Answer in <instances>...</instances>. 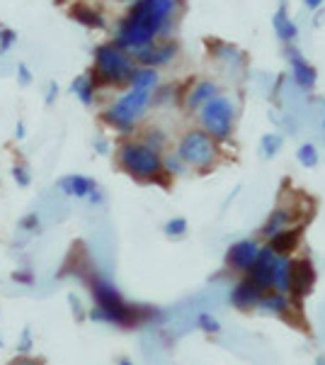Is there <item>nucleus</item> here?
I'll use <instances>...</instances> for the list:
<instances>
[{
  "mask_svg": "<svg viewBox=\"0 0 325 365\" xmlns=\"http://www.w3.org/2000/svg\"><path fill=\"white\" fill-rule=\"evenodd\" d=\"M173 103H182V88L177 83L158 86L151 93V105H156V108H161V105L165 108V105H173Z\"/></svg>",
  "mask_w": 325,
  "mask_h": 365,
  "instance_id": "24",
  "label": "nucleus"
},
{
  "mask_svg": "<svg viewBox=\"0 0 325 365\" xmlns=\"http://www.w3.org/2000/svg\"><path fill=\"white\" fill-rule=\"evenodd\" d=\"M301 239H304V225L287 227V229H282L279 234H275V237L270 239V246H272V251L279 253V256H289V253H294L299 249Z\"/></svg>",
  "mask_w": 325,
  "mask_h": 365,
  "instance_id": "19",
  "label": "nucleus"
},
{
  "mask_svg": "<svg viewBox=\"0 0 325 365\" xmlns=\"http://www.w3.org/2000/svg\"><path fill=\"white\" fill-rule=\"evenodd\" d=\"M163 170L170 175V178H180V175H187V163L177 156V151H163Z\"/></svg>",
  "mask_w": 325,
  "mask_h": 365,
  "instance_id": "27",
  "label": "nucleus"
},
{
  "mask_svg": "<svg viewBox=\"0 0 325 365\" xmlns=\"http://www.w3.org/2000/svg\"><path fill=\"white\" fill-rule=\"evenodd\" d=\"M323 127H325V117H323Z\"/></svg>",
  "mask_w": 325,
  "mask_h": 365,
  "instance_id": "47",
  "label": "nucleus"
},
{
  "mask_svg": "<svg viewBox=\"0 0 325 365\" xmlns=\"http://www.w3.org/2000/svg\"><path fill=\"white\" fill-rule=\"evenodd\" d=\"M58 98V83L56 81H51L49 88H46V105H54Z\"/></svg>",
  "mask_w": 325,
  "mask_h": 365,
  "instance_id": "38",
  "label": "nucleus"
},
{
  "mask_svg": "<svg viewBox=\"0 0 325 365\" xmlns=\"http://www.w3.org/2000/svg\"><path fill=\"white\" fill-rule=\"evenodd\" d=\"M95 149L100 151V154H107V149H110V144L105 139H95Z\"/></svg>",
  "mask_w": 325,
  "mask_h": 365,
  "instance_id": "42",
  "label": "nucleus"
},
{
  "mask_svg": "<svg viewBox=\"0 0 325 365\" xmlns=\"http://www.w3.org/2000/svg\"><path fill=\"white\" fill-rule=\"evenodd\" d=\"M13 365H41V363L34 361V358H17Z\"/></svg>",
  "mask_w": 325,
  "mask_h": 365,
  "instance_id": "44",
  "label": "nucleus"
},
{
  "mask_svg": "<svg viewBox=\"0 0 325 365\" xmlns=\"http://www.w3.org/2000/svg\"><path fill=\"white\" fill-rule=\"evenodd\" d=\"M177 13H180V0H134L129 3L127 15L117 22L112 42L134 54L136 49L156 39L173 37Z\"/></svg>",
  "mask_w": 325,
  "mask_h": 365,
  "instance_id": "1",
  "label": "nucleus"
},
{
  "mask_svg": "<svg viewBox=\"0 0 325 365\" xmlns=\"http://www.w3.org/2000/svg\"><path fill=\"white\" fill-rule=\"evenodd\" d=\"M197 324H199V329H202L204 334H211V336L221 334V322H218L216 317L211 314V312H199Z\"/></svg>",
  "mask_w": 325,
  "mask_h": 365,
  "instance_id": "31",
  "label": "nucleus"
},
{
  "mask_svg": "<svg viewBox=\"0 0 325 365\" xmlns=\"http://www.w3.org/2000/svg\"><path fill=\"white\" fill-rule=\"evenodd\" d=\"M282 146H284V137L279 132H270L260 139V154L265 158H275L282 151Z\"/></svg>",
  "mask_w": 325,
  "mask_h": 365,
  "instance_id": "28",
  "label": "nucleus"
},
{
  "mask_svg": "<svg viewBox=\"0 0 325 365\" xmlns=\"http://www.w3.org/2000/svg\"><path fill=\"white\" fill-rule=\"evenodd\" d=\"M292 212H289V207H277V210H272V215L267 217V222H265V227H262V237L265 239H272L275 234H279L282 229H287L289 225H292Z\"/></svg>",
  "mask_w": 325,
  "mask_h": 365,
  "instance_id": "23",
  "label": "nucleus"
},
{
  "mask_svg": "<svg viewBox=\"0 0 325 365\" xmlns=\"http://www.w3.org/2000/svg\"><path fill=\"white\" fill-rule=\"evenodd\" d=\"M277 256H279V253L272 251V246H270V244L260 246V253H257L255 263H252V268L245 273L247 278L255 282V285L262 287L265 292H270V290H272V270H275Z\"/></svg>",
  "mask_w": 325,
  "mask_h": 365,
  "instance_id": "13",
  "label": "nucleus"
},
{
  "mask_svg": "<svg viewBox=\"0 0 325 365\" xmlns=\"http://www.w3.org/2000/svg\"><path fill=\"white\" fill-rule=\"evenodd\" d=\"M117 166L124 173L132 175L141 182H158L168 185L170 175L163 170V154L151 146H146L141 139H122L117 146Z\"/></svg>",
  "mask_w": 325,
  "mask_h": 365,
  "instance_id": "2",
  "label": "nucleus"
},
{
  "mask_svg": "<svg viewBox=\"0 0 325 365\" xmlns=\"http://www.w3.org/2000/svg\"><path fill=\"white\" fill-rule=\"evenodd\" d=\"M17 81H20L22 86H32V81H34V73L29 71L27 63H17Z\"/></svg>",
  "mask_w": 325,
  "mask_h": 365,
  "instance_id": "34",
  "label": "nucleus"
},
{
  "mask_svg": "<svg viewBox=\"0 0 325 365\" xmlns=\"http://www.w3.org/2000/svg\"><path fill=\"white\" fill-rule=\"evenodd\" d=\"M262 297H265V290L260 285H255L247 275L233 287V292H230V302H233V307H238V309L257 307Z\"/></svg>",
  "mask_w": 325,
  "mask_h": 365,
  "instance_id": "14",
  "label": "nucleus"
},
{
  "mask_svg": "<svg viewBox=\"0 0 325 365\" xmlns=\"http://www.w3.org/2000/svg\"><path fill=\"white\" fill-rule=\"evenodd\" d=\"M13 178H15V182L20 187H27L29 182H32V175H29V168L25 166V163H15V166H13Z\"/></svg>",
  "mask_w": 325,
  "mask_h": 365,
  "instance_id": "33",
  "label": "nucleus"
},
{
  "mask_svg": "<svg viewBox=\"0 0 325 365\" xmlns=\"http://www.w3.org/2000/svg\"><path fill=\"white\" fill-rule=\"evenodd\" d=\"M158 86H161V71L151 66H136L132 78H129V88H134V91L153 93Z\"/></svg>",
  "mask_w": 325,
  "mask_h": 365,
  "instance_id": "20",
  "label": "nucleus"
},
{
  "mask_svg": "<svg viewBox=\"0 0 325 365\" xmlns=\"http://www.w3.org/2000/svg\"><path fill=\"white\" fill-rule=\"evenodd\" d=\"M68 15L73 17L78 25L87 27V29H105V27H107V20H105V15L100 13L97 8H92L90 3H82V0H78V3L70 5Z\"/></svg>",
  "mask_w": 325,
  "mask_h": 365,
  "instance_id": "18",
  "label": "nucleus"
},
{
  "mask_svg": "<svg viewBox=\"0 0 325 365\" xmlns=\"http://www.w3.org/2000/svg\"><path fill=\"white\" fill-rule=\"evenodd\" d=\"M136 68V61L129 51H124L122 46H117L114 42H105L100 44L92 54V71L90 76L95 78V83L100 88H122L129 86Z\"/></svg>",
  "mask_w": 325,
  "mask_h": 365,
  "instance_id": "4",
  "label": "nucleus"
},
{
  "mask_svg": "<svg viewBox=\"0 0 325 365\" xmlns=\"http://www.w3.org/2000/svg\"><path fill=\"white\" fill-rule=\"evenodd\" d=\"M187 229H190V225H187L185 217H173V220L165 222L163 232H165V237H168V239H182L187 234Z\"/></svg>",
  "mask_w": 325,
  "mask_h": 365,
  "instance_id": "30",
  "label": "nucleus"
},
{
  "mask_svg": "<svg viewBox=\"0 0 325 365\" xmlns=\"http://www.w3.org/2000/svg\"><path fill=\"white\" fill-rule=\"evenodd\" d=\"M22 229H27V232H37L39 229V215H27L25 220L20 222Z\"/></svg>",
  "mask_w": 325,
  "mask_h": 365,
  "instance_id": "35",
  "label": "nucleus"
},
{
  "mask_svg": "<svg viewBox=\"0 0 325 365\" xmlns=\"http://www.w3.org/2000/svg\"><path fill=\"white\" fill-rule=\"evenodd\" d=\"M17 351H20V353L32 351V331H29V327L22 331V341H20V346H17Z\"/></svg>",
  "mask_w": 325,
  "mask_h": 365,
  "instance_id": "36",
  "label": "nucleus"
},
{
  "mask_svg": "<svg viewBox=\"0 0 325 365\" xmlns=\"http://www.w3.org/2000/svg\"><path fill=\"white\" fill-rule=\"evenodd\" d=\"M92 297H95V309L90 312V319L95 322H110L117 327H136L146 319L144 309H136L132 304L124 302L114 285L105 278H92L90 282Z\"/></svg>",
  "mask_w": 325,
  "mask_h": 365,
  "instance_id": "3",
  "label": "nucleus"
},
{
  "mask_svg": "<svg viewBox=\"0 0 325 365\" xmlns=\"http://www.w3.org/2000/svg\"><path fill=\"white\" fill-rule=\"evenodd\" d=\"M27 129H25V122H17L15 125V139H25Z\"/></svg>",
  "mask_w": 325,
  "mask_h": 365,
  "instance_id": "41",
  "label": "nucleus"
},
{
  "mask_svg": "<svg viewBox=\"0 0 325 365\" xmlns=\"http://www.w3.org/2000/svg\"><path fill=\"white\" fill-rule=\"evenodd\" d=\"M87 200H90L92 205H100V202L105 200V197H102V190H100V187H95V190L90 192V197H87Z\"/></svg>",
  "mask_w": 325,
  "mask_h": 365,
  "instance_id": "39",
  "label": "nucleus"
},
{
  "mask_svg": "<svg viewBox=\"0 0 325 365\" xmlns=\"http://www.w3.org/2000/svg\"><path fill=\"white\" fill-rule=\"evenodd\" d=\"M323 3H325V0H304V5H306L309 10H321V8H323Z\"/></svg>",
  "mask_w": 325,
  "mask_h": 365,
  "instance_id": "40",
  "label": "nucleus"
},
{
  "mask_svg": "<svg viewBox=\"0 0 325 365\" xmlns=\"http://www.w3.org/2000/svg\"><path fill=\"white\" fill-rule=\"evenodd\" d=\"M235 117H238V110H235L233 98L223 91L197 110L199 127H202L216 144H223V141H228L233 137Z\"/></svg>",
  "mask_w": 325,
  "mask_h": 365,
  "instance_id": "6",
  "label": "nucleus"
},
{
  "mask_svg": "<svg viewBox=\"0 0 325 365\" xmlns=\"http://www.w3.org/2000/svg\"><path fill=\"white\" fill-rule=\"evenodd\" d=\"M56 187L63 192V195L68 197H78V200H87L90 197V192L97 187V182L92 178H87V175H80V173H70L66 178H61L56 182Z\"/></svg>",
  "mask_w": 325,
  "mask_h": 365,
  "instance_id": "17",
  "label": "nucleus"
},
{
  "mask_svg": "<svg viewBox=\"0 0 325 365\" xmlns=\"http://www.w3.org/2000/svg\"><path fill=\"white\" fill-rule=\"evenodd\" d=\"M260 253V244L252 239H240L226 251V266L235 273H247Z\"/></svg>",
  "mask_w": 325,
  "mask_h": 365,
  "instance_id": "11",
  "label": "nucleus"
},
{
  "mask_svg": "<svg viewBox=\"0 0 325 365\" xmlns=\"http://www.w3.org/2000/svg\"><path fill=\"white\" fill-rule=\"evenodd\" d=\"M272 27H275V34L277 39H279L282 44H297L299 39V25L292 20V15H289L287 10V0H282L279 8H277L275 17H272Z\"/></svg>",
  "mask_w": 325,
  "mask_h": 365,
  "instance_id": "15",
  "label": "nucleus"
},
{
  "mask_svg": "<svg viewBox=\"0 0 325 365\" xmlns=\"http://www.w3.org/2000/svg\"><path fill=\"white\" fill-rule=\"evenodd\" d=\"M284 54L289 58V68H292V81L299 91H313L318 83V71L316 66L301 54V49H297V44H287Z\"/></svg>",
  "mask_w": 325,
  "mask_h": 365,
  "instance_id": "9",
  "label": "nucleus"
},
{
  "mask_svg": "<svg viewBox=\"0 0 325 365\" xmlns=\"http://www.w3.org/2000/svg\"><path fill=\"white\" fill-rule=\"evenodd\" d=\"M297 161H299L304 168H316V166H318V161H321L316 144H309V141H306V144H301L299 149H297Z\"/></svg>",
  "mask_w": 325,
  "mask_h": 365,
  "instance_id": "29",
  "label": "nucleus"
},
{
  "mask_svg": "<svg viewBox=\"0 0 325 365\" xmlns=\"http://www.w3.org/2000/svg\"><path fill=\"white\" fill-rule=\"evenodd\" d=\"M117 3H134V0H117Z\"/></svg>",
  "mask_w": 325,
  "mask_h": 365,
  "instance_id": "46",
  "label": "nucleus"
},
{
  "mask_svg": "<svg viewBox=\"0 0 325 365\" xmlns=\"http://www.w3.org/2000/svg\"><path fill=\"white\" fill-rule=\"evenodd\" d=\"M316 268L309 258H299V261H292V280H289V292H292L297 299H304L311 295L313 285H316Z\"/></svg>",
  "mask_w": 325,
  "mask_h": 365,
  "instance_id": "10",
  "label": "nucleus"
},
{
  "mask_svg": "<svg viewBox=\"0 0 325 365\" xmlns=\"http://www.w3.org/2000/svg\"><path fill=\"white\" fill-rule=\"evenodd\" d=\"M175 151H177V156H180L182 161L187 163V168L202 170V173H204V170L214 168L216 161H218V156H221V151H218V144L204 132L202 127L187 129V132L182 134L180 139H177Z\"/></svg>",
  "mask_w": 325,
  "mask_h": 365,
  "instance_id": "7",
  "label": "nucleus"
},
{
  "mask_svg": "<svg viewBox=\"0 0 325 365\" xmlns=\"http://www.w3.org/2000/svg\"><path fill=\"white\" fill-rule=\"evenodd\" d=\"M221 93V86L216 83L214 78H197L192 81L187 91H182V103L190 113H197L204 103H209L211 98Z\"/></svg>",
  "mask_w": 325,
  "mask_h": 365,
  "instance_id": "12",
  "label": "nucleus"
},
{
  "mask_svg": "<svg viewBox=\"0 0 325 365\" xmlns=\"http://www.w3.org/2000/svg\"><path fill=\"white\" fill-rule=\"evenodd\" d=\"M177 54H180V42L168 37V39H156V42L141 46L132 56H134L136 66H151V68L161 71L163 66H170L177 58Z\"/></svg>",
  "mask_w": 325,
  "mask_h": 365,
  "instance_id": "8",
  "label": "nucleus"
},
{
  "mask_svg": "<svg viewBox=\"0 0 325 365\" xmlns=\"http://www.w3.org/2000/svg\"><path fill=\"white\" fill-rule=\"evenodd\" d=\"M289 280H292V258L277 256L275 270H272V290L275 292H289Z\"/></svg>",
  "mask_w": 325,
  "mask_h": 365,
  "instance_id": "22",
  "label": "nucleus"
},
{
  "mask_svg": "<svg viewBox=\"0 0 325 365\" xmlns=\"http://www.w3.org/2000/svg\"><path fill=\"white\" fill-rule=\"evenodd\" d=\"M117 365H134L132 361H129V358H122V361L119 363H117Z\"/></svg>",
  "mask_w": 325,
  "mask_h": 365,
  "instance_id": "45",
  "label": "nucleus"
},
{
  "mask_svg": "<svg viewBox=\"0 0 325 365\" xmlns=\"http://www.w3.org/2000/svg\"><path fill=\"white\" fill-rule=\"evenodd\" d=\"M68 299H70V304H73V309H75V317H78V319H82V309H80V302H78V299H75L73 295H70Z\"/></svg>",
  "mask_w": 325,
  "mask_h": 365,
  "instance_id": "43",
  "label": "nucleus"
},
{
  "mask_svg": "<svg viewBox=\"0 0 325 365\" xmlns=\"http://www.w3.org/2000/svg\"><path fill=\"white\" fill-rule=\"evenodd\" d=\"M260 307L284 317L292 312V302H289V297L284 295V292H265V297L260 299Z\"/></svg>",
  "mask_w": 325,
  "mask_h": 365,
  "instance_id": "26",
  "label": "nucleus"
},
{
  "mask_svg": "<svg viewBox=\"0 0 325 365\" xmlns=\"http://www.w3.org/2000/svg\"><path fill=\"white\" fill-rule=\"evenodd\" d=\"M13 280L15 282H22V285H32L34 275L29 273V270H17V273H13Z\"/></svg>",
  "mask_w": 325,
  "mask_h": 365,
  "instance_id": "37",
  "label": "nucleus"
},
{
  "mask_svg": "<svg viewBox=\"0 0 325 365\" xmlns=\"http://www.w3.org/2000/svg\"><path fill=\"white\" fill-rule=\"evenodd\" d=\"M139 139L144 141L146 146H151V149H156V151H163L168 149V134H165V129H161V127H144L139 132Z\"/></svg>",
  "mask_w": 325,
  "mask_h": 365,
  "instance_id": "25",
  "label": "nucleus"
},
{
  "mask_svg": "<svg viewBox=\"0 0 325 365\" xmlns=\"http://www.w3.org/2000/svg\"><path fill=\"white\" fill-rule=\"evenodd\" d=\"M206 49H209V54L214 56L218 63H223V66H228L233 71H238L245 63L243 51H240L238 46H233V44L221 42V39H209V42H206Z\"/></svg>",
  "mask_w": 325,
  "mask_h": 365,
  "instance_id": "16",
  "label": "nucleus"
},
{
  "mask_svg": "<svg viewBox=\"0 0 325 365\" xmlns=\"http://www.w3.org/2000/svg\"><path fill=\"white\" fill-rule=\"evenodd\" d=\"M97 91H100V86L95 83V78H92L90 73H80V76H75V78L70 81V93H73V96L78 98L82 105H87V108L95 103Z\"/></svg>",
  "mask_w": 325,
  "mask_h": 365,
  "instance_id": "21",
  "label": "nucleus"
},
{
  "mask_svg": "<svg viewBox=\"0 0 325 365\" xmlns=\"http://www.w3.org/2000/svg\"><path fill=\"white\" fill-rule=\"evenodd\" d=\"M153 108L151 105V93L146 91H124L122 96L114 98V103L110 105L107 110H102V122L107 125L110 129H114L117 134L122 137H129V134L136 132L139 122L144 120L146 113Z\"/></svg>",
  "mask_w": 325,
  "mask_h": 365,
  "instance_id": "5",
  "label": "nucleus"
},
{
  "mask_svg": "<svg viewBox=\"0 0 325 365\" xmlns=\"http://www.w3.org/2000/svg\"><path fill=\"white\" fill-rule=\"evenodd\" d=\"M15 44H17V32H15V29L0 25V54H8Z\"/></svg>",
  "mask_w": 325,
  "mask_h": 365,
  "instance_id": "32",
  "label": "nucleus"
}]
</instances>
